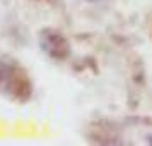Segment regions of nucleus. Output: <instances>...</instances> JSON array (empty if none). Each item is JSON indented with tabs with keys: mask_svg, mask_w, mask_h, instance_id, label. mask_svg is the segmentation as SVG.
Here are the masks:
<instances>
[{
	"mask_svg": "<svg viewBox=\"0 0 152 146\" xmlns=\"http://www.w3.org/2000/svg\"><path fill=\"white\" fill-rule=\"evenodd\" d=\"M39 48L53 60H65L70 55L69 39L56 29H43L38 36Z\"/></svg>",
	"mask_w": 152,
	"mask_h": 146,
	"instance_id": "f257e3e1",
	"label": "nucleus"
},
{
	"mask_svg": "<svg viewBox=\"0 0 152 146\" xmlns=\"http://www.w3.org/2000/svg\"><path fill=\"white\" fill-rule=\"evenodd\" d=\"M7 75H9V66L0 61V83H2V82L7 78Z\"/></svg>",
	"mask_w": 152,
	"mask_h": 146,
	"instance_id": "f03ea898",
	"label": "nucleus"
},
{
	"mask_svg": "<svg viewBox=\"0 0 152 146\" xmlns=\"http://www.w3.org/2000/svg\"><path fill=\"white\" fill-rule=\"evenodd\" d=\"M87 2H91V4H99V2H104V0H87Z\"/></svg>",
	"mask_w": 152,
	"mask_h": 146,
	"instance_id": "7ed1b4c3",
	"label": "nucleus"
}]
</instances>
